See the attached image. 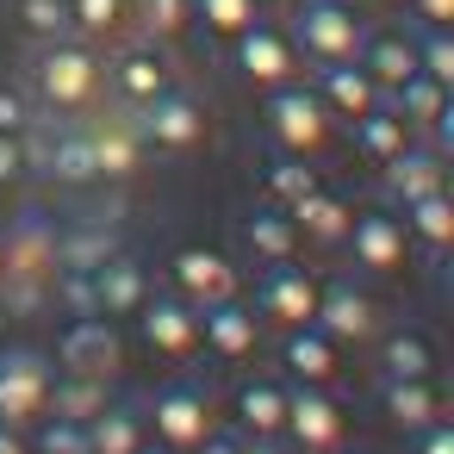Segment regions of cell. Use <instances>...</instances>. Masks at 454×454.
I'll return each mask as SVG.
<instances>
[{"label":"cell","mask_w":454,"mask_h":454,"mask_svg":"<svg viewBox=\"0 0 454 454\" xmlns=\"http://www.w3.org/2000/svg\"><path fill=\"white\" fill-rule=\"evenodd\" d=\"M299 32H305V44L311 51H355V20L336 7V0H311L305 7V20H299Z\"/></svg>","instance_id":"obj_1"},{"label":"cell","mask_w":454,"mask_h":454,"mask_svg":"<svg viewBox=\"0 0 454 454\" xmlns=\"http://www.w3.org/2000/svg\"><path fill=\"white\" fill-rule=\"evenodd\" d=\"M20 20L32 32H57L63 26V0H20Z\"/></svg>","instance_id":"obj_2"},{"label":"cell","mask_w":454,"mask_h":454,"mask_svg":"<svg viewBox=\"0 0 454 454\" xmlns=\"http://www.w3.org/2000/svg\"><path fill=\"white\" fill-rule=\"evenodd\" d=\"M200 7H206V20H212V26L237 32V26L249 20V7H255V0H200Z\"/></svg>","instance_id":"obj_3"},{"label":"cell","mask_w":454,"mask_h":454,"mask_svg":"<svg viewBox=\"0 0 454 454\" xmlns=\"http://www.w3.org/2000/svg\"><path fill=\"white\" fill-rule=\"evenodd\" d=\"M75 13H82V26H113L119 20V0H75Z\"/></svg>","instance_id":"obj_4"},{"label":"cell","mask_w":454,"mask_h":454,"mask_svg":"<svg viewBox=\"0 0 454 454\" xmlns=\"http://www.w3.org/2000/svg\"><path fill=\"white\" fill-rule=\"evenodd\" d=\"M417 7H423L429 20H448V7H454V0H417Z\"/></svg>","instance_id":"obj_5"}]
</instances>
